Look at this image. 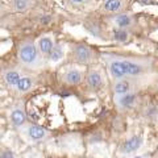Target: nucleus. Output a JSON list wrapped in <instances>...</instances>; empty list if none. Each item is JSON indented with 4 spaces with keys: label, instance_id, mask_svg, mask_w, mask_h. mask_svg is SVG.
Segmentation results:
<instances>
[{
    "label": "nucleus",
    "instance_id": "obj_14",
    "mask_svg": "<svg viewBox=\"0 0 158 158\" xmlns=\"http://www.w3.org/2000/svg\"><path fill=\"white\" fill-rule=\"evenodd\" d=\"M62 81L69 86H77L83 81V73L78 69H69L63 73L62 75Z\"/></svg>",
    "mask_w": 158,
    "mask_h": 158
},
{
    "label": "nucleus",
    "instance_id": "obj_27",
    "mask_svg": "<svg viewBox=\"0 0 158 158\" xmlns=\"http://www.w3.org/2000/svg\"><path fill=\"white\" fill-rule=\"evenodd\" d=\"M157 158H158V150H157Z\"/></svg>",
    "mask_w": 158,
    "mask_h": 158
},
{
    "label": "nucleus",
    "instance_id": "obj_8",
    "mask_svg": "<svg viewBox=\"0 0 158 158\" xmlns=\"http://www.w3.org/2000/svg\"><path fill=\"white\" fill-rule=\"evenodd\" d=\"M86 85L88 87V90H91L94 92L100 91L106 86L104 75L102 74V71L95 70V69H90L86 74Z\"/></svg>",
    "mask_w": 158,
    "mask_h": 158
},
{
    "label": "nucleus",
    "instance_id": "obj_15",
    "mask_svg": "<svg viewBox=\"0 0 158 158\" xmlns=\"http://www.w3.org/2000/svg\"><path fill=\"white\" fill-rule=\"evenodd\" d=\"M36 45H37V49H38L40 54H41L42 57H48L49 54H50L52 49L54 48V41H53V38L50 36L44 34V36H41L38 38Z\"/></svg>",
    "mask_w": 158,
    "mask_h": 158
},
{
    "label": "nucleus",
    "instance_id": "obj_18",
    "mask_svg": "<svg viewBox=\"0 0 158 158\" xmlns=\"http://www.w3.org/2000/svg\"><path fill=\"white\" fill-rule=\"evenodd\" d=\"M112 40L118 44H125L131 40V31L128 29H116L113 28L112 31Z\"/></svg>",
    "mask_w": 158,
    "mask_h": 158
},
{
    "label": "nucleus",
    "instance_id": "obj_5",
    "mask_svg": "<svg viewBox=\"0 0 158 158\" xmlns=\"http://www.w3.org/2000/svg\"><path fill=\"white\" fill-rule=\"evenodd\" d=\"M71 59L77 63H92L98 59V54L91 46L85 44H74L71 46Z\"/></svg>",
    "mask_w": 158,
    "mask_h": 158
},
{
    "label": "nucleus",
    "instance_id": "obj_11",
    "mask_svg": "<svg viewBox=\"0 0 158 158\" xmlns=\"http://www.w3.org/2000/svg\"><path fill=\"white\" fill-rule=\"evenodd\" d=\"M135 81L136 78L132 79H120V81H115L113 83V94L115 96H120V95H125L128 92H132L133 88H135Z\"/></svg>",
    "mask_w": 158,
    "mask_h": 158
},
{
    "label": "nucleus",
    "instance_id": "obj_21",
    "mask_svg": "<svg viewBox=\"0 0 158 158\" xmlns=\"http://www.w3.org/2000/svg\"><path fill=\"white\" fill-rule=\"evenodd\" d=\"M40 21H41V24H44V25H46V24H49L52 21V16H49V15H44Z\"/></svg>",
    "mask_w": 158,
    "mask_h": 158
},
{
    "label": "nucleus",
    "instance_id": "obj_19",
    "mask_svg": "<svg viewBox=\"0 0 158 158\" xmlns=\"http://www.w3.org/2000/svg\"><path fill=\"white\" fill-rule=\"evenodd\" d=\"M63 58V48L61 44H54V48L52 49L50 54L48 56V59L52 63H57Z\"/></svg>",
    "mask_w": 158,
    "mask_h": 158
},
{
    "label": "nucleus",
    "instance_id": "obj_2",
    "mask_svg": "<svg viewBox=\"0 0 158 158\" xmlns=\"http://www.w3.org/2000/svg\"><path fill=\"white\" fill-rule=\"evenodd\" d=\"M127 70V78H138L152 71L153 59L149 57H123Z\"/></svg>",
    "mask_w": 158,
    "mask_h": 158
},
{
    "label": "nucleus",
    "instance_id": "obj_10",
    "mask_svg": "<svg viewBox=\"0 0 158 158\" xmlns=\"http://www.w3.org/2000/svg\"><path fill=\"white\" fill-rule=\"evenodd\" d=\"M9 120H11V124L17 128V129H21L28 123V117H27V113L25 110H24V106L20 104L13 107L11 112H9Z\"/></svg>",
    "mask_w": 158,
    "mask_h": 158
},
{
    "label": "nucleus",
    "instance_id": "obj_9",
    "mask_svg": "<svg viewBox=\"0 0 158 158\" xmlns=\"http://www.w3.org/2000/svg\"><path fill=\"white\" fill-rule=\"evenodd\" d=\"M137 103H138V95L136 91L128 92L125 95L115 96V104L120 111H129L136 107Z\"/></svg>",
    "mask_w": 158,
    "mask_h": 158
},
{
    "label": "nucleus",
    "instance_id": "obj_7",
    "mask_svg": "<svg viewBox=\"0 0 158 158\" xmlns=\"http://www.w3.org/2000/svg\"><path fill=\"white\" fill-rule=\"evenodd\" d=\"M107 21L111 23L116 29H128V31H131L132 27L136 25L135 16L125 12L112 15L111 17H107Z\"/></svg>",
    "mask_w": 158,
    "mask_h": 158
},
{
    "label": "nucleus",
    "instance_id": "obj_22",
    "mask_svg": "<svg viewBox=\"0 0 158 158\" xmlns=\"http://www.w3.org/2000/svg\"><path fill=\"white\" fill-rule=\"evenodd\" d=\"M6 12H7V8H6V6L0 3V17H3L4 15H6Z\"/></svg>",
    "mask_w": 158,
    "mask_h": 158
},
{
    "label": "nucleus",
    "instance_id": "obj_1",
    "mask_svg": "<svg viewBox=\"0 0 158 158\" xmlns=\"http://www.w3.org/2000/svg\"><path fill=\"white\" fill-rule=\"evenodd\" d=\"M19 62L27 69H41L44 65L42 56L33 40H24L17 46Z\"/></svg>",
    "mask_w": 158,
    "mask_h": 158
},
{
    "label": "nucleus",
    "instance_id": "obj_23",
    "mask_svg": "<svg viewBox=\"0 0 158 158\" xmlns=\"http://www.w3.org/2000/svg\"><path fill=\"white\" fill-rule=\"evenodd\" d=\"M71 4H74V6H81V4H83L85 2H87V0H69Z\"/></svg>",
    "mask_w": 158,
    "mask_h": 158
},
{
    "label": "nucleus",
    "instance_id": "obj_6",
    "mask_svg": "<svg viewBox=\"0 0 158 158\" xmlns=\"http://www.w3.org/2000/svg\"><path fill=\"white\" fill-rule=\"evenodd\" d=\"M142 145H144V138L141 136L135 135L129 138H127V140L120 145V148H118V154L123 156V157L133 156L135 153H137L141 149Z\"/></svg>",
    "mask_w": 158,
    "mask_h": 158
},
{
    "label": "nucleus",
    "instance_id": "obj_24",
    "mask_svg": "<svg viewBox=\"0 0 158 158\" xmlns=\"http://www.w3.org/2000/svg\"><path fill=\"white\" fill-rule=\"evenodd\" d=\"M149 157V154H138V156H135V157H132V158H148Z\"/></svg>",
    "mask_w": 158,
    "mask_h": 158
},
{
    "label": "nucleus",
    "instance_id": "obj_13",
    "mask_svg": "<svg viewBox=\"0 0 158 158\" xmlns=\"http://www.w3.org/2000/svg\"><path fill=\"white\" fill-rule=\"evenodd\" d=\"M36 0H7V8L11 12H27L32 9Z\"/></svg>",
    "mask_w": 158,
    "mask_h": 158
},
{
    "label": "nucleus",
    "instance_id": "obj_16",
    "mask_svg": "<svg viewBox=\"0 0 158 158\" xmlns=\"http://www.w3.org/2000/svg\"><path fill=\"white\" fill-rule=\"evenodd\" d=\"M21 71L20 70H16V69H7V70L3 71V81L6 82V85L9 87V88H13L16 87L19 79L21 78Z\"/></svg>",
    "mask_w": 158,
    "mask_h": 158
},
{
    "label": "nucleus",
    "instance_id": "obj_20",
    "mask_svg": "<svg viewBox=\"0 0 158 158\" xmlns=\"http://www.w3.org/2000/svg\"><path fill=\"white\" fill-rule=\"evenodd\" d=\"M0 158H19V157L13 150L8 149V148H3V149H0Z\"/></svg>",
    "mask_w": 158,
    "mask_h": 158
},
{
    "label": "nucleus",
    "instance_id": "obj_3",
    "mask_svg": "<svg viewBox=\"0 0 158 158\" xmlns=\"http://www.w3.org/2000/svg\"><path fill=\"white\" fill-rule=\"evenodd\" d=\"M23 138L28 141L29 144H37V142H42L50 137V132L46 128H44L34 123H27L21 129H20Z\"/></svg>",
    "mask_w": 158,
    "mask_h": 158
},
{
    "label": "nucleus",
    "instance_id": "obj_26",
    "mask_svg": "<svg viewBox=\"0 0 158 158\" xmlns=\"http://www.w3.org/2000/svg\"><path fill=\"white\" fill-rule=\"evenodd\" d=\"M0 92H2V86H0Z\"/></svg>",
    "mask_w": 158,
    "mask_h": 158
},
{
    "label": "nucleus",
    "instance_id": "obj_12",
    "mask_svg": "<svg viewBox=\"0 0 158 158\" xmlns=\"http://www.w3.org/2000/svg\"><path fill=\"white\" fill-rule=\"evenodd\" d=\"M127 8V0H104L102 4V12L104 13H121Z\"/></svg>",
    "mask_w": 158,
    "mask_h": 158
},
{
    "label": "nucleus",
    "instance_id": "obj_4",
    "mask_svg": "<svg viewBox=\"0 0 158 158\" xmlns=\"http://www.w3.org/2000/svg\"><path fill=\"white\" fill-rule=\"evenodd\" d=\"M103 59H104L111 77L115 81H120V79L127 78V70H125L124 58L123 57L107 53V54H103Z\"/></svg>",
    "mask_w": 158,
    "mask_h": 158
},
{
    "label": "nucleus",
    "instance_id": "obj_17",
    "mask_svg": "<svg viewBox=\"0 0 158 158\" xmlns=\"http://www.w3.org/2000/svg\"><path fill=\"white\" fill-rule=\"evenodd\" d=\"M34 85V78L31 75H21V78L19 79L16 87H15V91H16L19 95H24L32 90V87Z\"/></svg>",
    "mask_w": 158,
    "mask_h": 158
},
{
    "label": "nucleus",
    "instance_id": "obj_28",
    "mask_svg": "<svg viewBox=\"0 0 158 158\" xmlns=\"http://www.w3.org/2000/svg\"><path fill=\"white\" fill-rule=\"evenodd\" d=\"M148 158H150V156H149V157H148Z\"/></svg>",
    "mask_w": 158,
    "mask_h": 158
},
{
    "label": "nucleus",
    "instance_id": "obj_25",
    "mask_svg": "<svg viewBox=\"0 0 158 158\" xmlns=\"http://www.w3.org/2000/svg\"><path fill=\"white\" fill-rule=\"evenodd\" d=\"M140 2H141V3H144V4H149L152 0H140Z\"/></svg>",
    "mask_w": 158,
    "mask_h": 158
}]
</instances>
